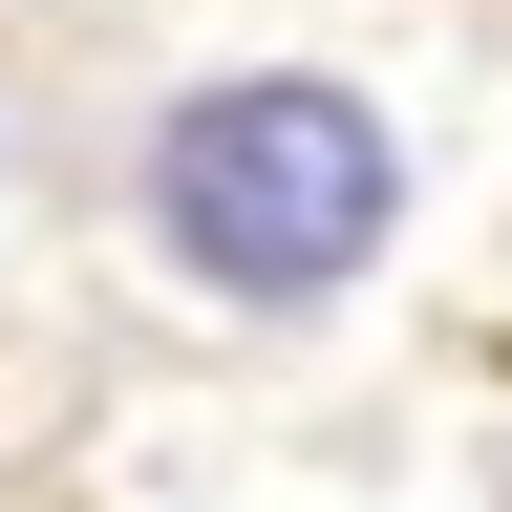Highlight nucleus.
Returning <instances> with one entry per match:
<instances>
[{"instance_id":"1","label":"nucleus","mask_w":512,"mask_h":512,"mask_svg":"<svg viewBox=\"0 0 512 512\" xmlns=\"http://www.w3.org/2000/svg\"><path fill=\"white\" fill-rule=\"evenodd\" d=\"M384 214H406V150H384L363 86H320V64H235V86H192L150 128V235L192 299L235 320H320L384 256Z\"/></svg>"}]
</instances>
